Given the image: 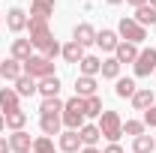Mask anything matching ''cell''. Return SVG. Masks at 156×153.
<instances>
[{"label": "cell", "mask_w": 156, "mask_h": 153, "mask_svg": "<svg viewBox=\"0 0 156 153\" xmlns=\"http://www.w3.org/2000/svg\"><path fill=\"white\" fill-rule=\"evenodd\" d=\"M27 30H30V45L39 48L48 60H54L60 51H63V48H60V42L51 36V30H48V18L30 15V18H27Z\"/></svg>", "instance_id": "cell-1"}, {"label": "cell", "mask_w": 156, "mask_h": 153, "mask_svg": "<svg viewBox=\"0 0 156 153\" xmlns=\"http://www.w3.org/2000/svg\"><path fill=\"white\" fill-rule=\"evenodd\" d=\"M84 99H81V96H72V99H69V102H63V114H60V120H63V126H66V129H81V126H84Z\"/></svg>", "instance_id": "cell-2"}, {"label": "cell", "mask_w": 156, "mask_h": 153, "mask_svg": "<svg viewBox=\"0 0 156 153\" xmlns=\"http://www.w3.org/2000/svg\"><path fill=\"white\" fill-rule=\"evenodd\" d=\"M102 120H99V132H102V138H108L111 144H117V138L123 135V120H120V114L117 111H102Z\"/></svg>", "instance_id": "cell-3"}, {"label": "cell", "mask_w": 156, "mask_h": 153, "mask_svg": "<svg viewBox=\"0 0 156 153\" xmlns=\"http://www.w3.org/2000/svg\"><path fill=\"white\" fill-rule=\"evenodd\" d=\"M24 75H30V78H48V75H54V63L45 57V54H33L30 60H24Z\"/></svg>", "instance_id": "cell-4"}, {"label": "cell", "mask_w": 156, "mask_h": 153, "mask_svg": "<svg viewBox=\"0 0 156 153\" xmlns=\"http://www.w3.org/2000/svg\"><path fill=\"white\" fill-rule=\"evenodd\" d=\"M117 33L123 36V42H132V45H138V42H144V39H147V27H141L135 18H120V24H117Z\"/></svg>", "instance_id": "cell-5"}, {"label": "cell", "mask_w": 156, "mask_h": 153, "mask_svg": "<svg viewBox=\"0 0 156 153\" xmlns=\"http://www.w3.org/2000/svg\"><path fill=\"white\" fill-rule=\"evenodd\" d=\"M150 72H156V48H144V51H138L135 75H150Z\"/></svg>", "instance_id": "cell-6"}, {"label": "cell", "mask_w": 156, "mask_h": 153, "mask_svg": "<svg viewBox=\"0 0 156 153\" xmlns=\"http://www.w3.org/2000/svg\"><path fill=\"white\" fill-rule=\"evenodd\" d=\"M0 75L6 78V81H18L21 75H24V63L15 57H9L6 63H0Z\"/></svg>", "instance_id": "cell-7"}, {"label": "cell", "mask_w": 156, "mask_h": 153, "mask_svg": "<svg viewBox=\"0 0 156 153\" xmlns=\"http://www.w3.org/2000/svg\"><path fill=\"white\" fill-rule=\"evenodd\" d=\"M6 27L12 30V33H21V30H27V15H24V9H9L6 12Z\"/></svg>", "instance_id": "cell-8"}, {"label": "cell", "mask_w": 156, "mask_h": 153, "mask_svg": "<svg viewBox=\"0 0 156 153\" xmlns=\"http://www.w3.org/2000/svg\"><path fill=\"white\" fill-rule=\"evenodd\" d=\"M9 147H12L15 153H30L33 150V141H30V135L24 132V129H18V132L9 135Z\"/></svg>", "instance_id": "cell-9"}, {"label": "cell", "mask_w": 156, "mask_h": 153, "mask_svg": "<svg viewBox=\"0 0 156 153\" xmlns=\"http://www.w3.org/2000/svg\"><path fill=\"white\" fill-rule=\"evenodd\" d=\"M114 60L117 63H135L138 60V48L132 45V42H120L114 48Z\"/></svg>", "instance_id": "cell-10"}, {"label": "cell", "mask_w": 156, "mask_h": 153, "mask_svg": "<svg viewBox=\"0 0 156 153\" xmlns=\"http://www.w3.org/2000/svg\"><path fill=\"white\" fill-rule=\"evenodd\" d=\"M75 96H81V99H90V96H96V78L81 75V78L75 81Z\"/></svg>", "instance_id": "cell-11"}, {"label": "cell", "mask_w": 156, "mask_h": 153, "mask_svg": "<svg viewBox=\"0 0 156 153\" xmlns=\"http://www.w3.org/2000/svg\"><path fill=\"white\" fill-rule=\"evenodd\" d=\"M78 147H81V135L75 129H66V132L60 135V150L63 153H75Z\"/></svg>", "instance_id": "cell-12"}, {"label": "cell", "mask_w": 156, "mask_h": 153, "mask_svg": "<svg viewBox=\"0 0 156 153\" xmlns=\"http://www.w3.org/2000/svg\"><path fill=\"white\" fill-rule=\"evenodd\" d=\"M18 99L21 96L12 90V87H0V108H3V114L6 111H15L18 108Z\"/></svg>", "instance_id": "cell-13"}, {"label": "cell", "mask_w": 156, "mask_h": 153, "mask_svg": "<svg viewBox=\"0 0 156 153\" xmlns=\"http://www.w3.org/2000/svg\"><path fill=\"white\" fill-rule=\"evenodd\" d=\"M60 54L66 57V63H81V60H84V45H78L75 39H72V42H66V45H63V51H60Z\"/></svg>", "instance_id": "cell-14"}, {"label": "cell", "mask_w": 156, "mask_h": 153, "mask_svg": "<svg viewBox=\"0 0 156 153\" xmlns=\"http://www.w3.org/2000/svg\"><path fill=\"white\" fill-rule=\"evenodd\" d=\"M39 93L45 96V99H54V96L60 93V78H57V75L42 78V81H39Z\"/></svg>", "instance_id": "cell-15"}, {"label": "cell", "mask_w": 156, "mask_h": 153, "mask_svg": "<svg viewBox=\"0 0 156 153\" xmlns=\"http://www.w3.org/2000/svg\"><path fill=\"white\" fill-rule=\"evenodd\" d=\"M54 0H33L30 3V15H39V18H51L54 15Z\"/></svg>", "instance_id": "cell-16"}, {"label": "cell", "mask_w": 156, "mask_h": 153, "mask_svg": "<svg viewBox=\"0 0 156 153\" xmlns=\"http://www.w3.org/2000/svg\"><path fill=\"white\" fill-rule=\"evenodd\" d=\"M96 45L102 48V51H114L117 45H120V39H117L114 30H99L96 33Z\"/></svg>", "instance_id": "cell-17"}, {"label": "cell", "mask_w": 156, "mask_h": 153, "mask_svg": "<svg viewBox=\"0 0 156 153\" xmlns=\"http://www.w3.org/2000/svg\"><path fill=\"white\" fill-rule=\"evenodd\" d=\"M72 36H75L78 45H90V42H96V30L90 24H78L75 30H72Z\"/></svg>", "instance_id": "cell-18"}, {"label": "cell", "mask_w": 156, "mask_h": 153, "mask_svg": "<svg viewBox=\"0 0 156 153\" xmlns=\"http://www.w3.org/2000/svg\"><path fill=\"white\" fill-rule=\"evenodd\" d=\"M135 21L141 24V27H153L156 24V9L147 3V6H138L135 9Z\"/></svg>", "instance_id": "cell-19"}, {"label": "cell", "mask_w": 156, "mask_h": 153, "mask_svg": "<svg viewBox=\"0 0 156 153\" xmlns=\"http://www.w3.org/2000/svg\"><path fill=\"white\" fill-rule=\"evenodd\" d=\"M36 90H39V84H36V78H30V75H21L15 81V93L18 96H33Z\"/></svg>", "instance_id": "cell-20"}, {"label": "cell", "mask_w": 156, "mask_h": 153, "mask_svg": "<svg viewBox=\"0 0 156 153\" xmlns=\"http://www.w3.org/2000/svg\"><path fill=\"white\" fill-rule=\"evenodd\" d=\"M30 48H33V45H30V39H15V42H12V57L21 60V63H24V60H30V57H33V54H30Z\"/></svg>", "instance_id": "cell-21"}, {"label": "cell", "mask_w": 156, "mask_h": 153, "mask_svg": "<svg viewBox=\"0 0 156 153\" xmlns=\"http://www.w3.org/2000/svg\"><path fill=\"white\" fill-rule=\"evenodd\" d=\"M6 126L12 129V132H18V129H24V123H27V114L21 111V108H15V111H6Z\"/></svg>", "instance_id": "cell-22"}, {"label": "cell", "mask_w": 156, "mask_h": 153, "mask_svg": "<svg viewBox=\"0 0 156 153\" xmlns=\"http://www.w3.org/2000/svg\"><path fill=\"white\" fill-rule=\"evenodd\" d=\"M102 69V60L93 57V54H84V60H81V75H87V78H93Z\"/></svg>", "instance_id": "cell-23"}, {"label": "cell", "mask_w": 156, "mask_h": 153, "mask_svg": "<svg viewBox=\"0 0 156 153\" xmlns=\"http://www.w3.org/2000/svg\"><path fill=\"white\" fill-rule=\"evenodd\" d=\"M78 135H81V144H87V147H93V144H96L99 138H102L99 126H87V123H84V126L78 129Z\"/></svg>", "instance_id": "cell-24"}, {"label": "cell", "mask_w": 156, "mask_h": 153, "mask_svg": "<svg viewBox=\"0 0 156 153\" xmlns=\"http://www.w3.org/2000/svg\"><path fill=\"white\" fill-rule=\"evenodd\" d=\"M153 150H156V138H150V135H138L132 141V153H153Z\"/></svg>", "instance_id": "cell-25"}, {"label": "cell", "mask_w": 156, "mask_h": 153, "mask_svg": "<svg viewBox=\"0 0 156 153\" xmlns=\"http://www.w3.org/2000/svg\"><path fill=\"white\" fill-rule=\"evenodd\" d=\"M132 105H135V111H147V108L153 105V93H150V90H135Z\"/></svg>", "instance_id": "cell-26"}, {"label": "cell", "mask_w": 156, "mask_h": 153, "mask_svg": "<svg viewBox=\"0 0 156 153\" xmlns=\"http://www.w3.org/2000/svg\"><path fill=\"white\" fill-rule=\"evenodd\" d=\"M60 123H63V120L54 117V114H45L42 120H39V126H42V132H45V135H57L60 132Z\"/></svg>", "instance_id": "cell-27"}, {"label": "cell", "mask_w": 156, "mask_h": 153, "mask_svg": "<svg viewBox=\"0 0 156 153\" xmlns=\"http://www.w3.org/2000/svg\"><path fill=\"white\" fill-rule=\"evenodd\" d=\"M117 96H120V99H126V96H129V99H132V96H135V81H132V78H117Z\"/></svg>", "instance_id": "cell-28"}, {"label": "cell", "mask_w": 156, "mask_h": 153, "mask_svg": "<svg viewBox=\"0 0 156 153\" xmlns=\"http://www.w3.org/2000/svg\"><path fill=\"white\" fill-rule=\"evenodd\" d=\"M99 72H102V78H120V63H117L114 57H108V60H102V69H99Z\"/></svg>", "instance_id": "cell-29"}, {"label": "cell", "mask_w": 156, "mask_h": 153, "mask_svg": "<svg viewBox=\"0 0 156 153\" xmlns=\"http://www.w3.org/2000/svg\"><path fill=\"white\" fill-rule=\"evenodd\" d=\"M39 111H42V117H45V114H54V117H60V111H63V102H60L57 96H54V99H45Z\"/></svg>", "instance_id": "cell-30"}, {"label": "cell", "mask_w": 156, "mask_h": 153, "mask_svg": "<svg viewBox=\"0 0 156 153\" xmlns=\"http://www.w3.org/2000/svg\"><path fill=\"white\" fill-rule=\"evenodd\" d=\"M84 114H87V117H99V114H102V99H99V96L84 99Z\"/></svg>", "instance_id": "cell-31"}, {"label": "cell", "mask_w": 156, "mask_h": 153, "mask_svg": "<svg viewBox=\"0 0 156 153\" xmlns=\"http://www.w3.org/2000/svg\"><path fill=\"white\" fill-rule=\"evenodd\" d=\"M33 153H54V141L48 138V135H42L33 141Z\"/></svg>", "instance_id": "cell-32"}, {"label": "cell", "mask_w": 156, "mask_h": 153, "mask_svg": "<svg viewBox=\"0 0 156 153\" xmlns=\"http://www.w3.org/2000/svg\"><path fill=\"white\" fill-rule=\"evenodd\" d=\"M123 132H129V135H144V123H141V120H126V123H123Z\"/></svg>", "instance_id": "cell-33"}, {"label": "cell", "mask_w": 156, "mask_h": 153, "mask_svg": "<svg viewBox=\"0 0 156 153\" xmlns=\"http://www.w3.org/2000/svg\"><path fill=\"white\" fill-rule=\"evenodd\" d=\"M144 123H147V126H156V105H150V108L144 111Z\"/></svg>", "instance_id": "cell-34"}, {"label": "cell", "mask_w": 156, "mask_h": 153, "mask_svg": "<svg viewBox=\"0 0 156 153\" xmlns=\"http://www.w3.org/2000/svg\"><path fill=\"white\" fill-rule=\"evenodd\" d=\"M0 153H12V147H9V141H6V138H0Z\"/></svg>", "instance_id": "cell-35"}, {"label": "cell", "mask_w": 156, "mask_h": 153, "mask_svg": "<svg viewBox=\"0 0 156 153\" xmlns=\"http://www.w3.org/2000/svg\"><path fill=\"white\" fill-rule=\"evenodd\" d=\"M105 153H123V147H120V144H108V147H105Z\"/></svg>", "instance_id": "cell-36"}, {"label": "cell", "mask_w": 156, "mask_h": 153, "mask_svg": "<svg viewBox=\"0 0 156 153\" xmlns=\"http://www.w3.org/2000/svg\"><path fill=\"white\" fill-rule=\"evenodd\" d=\"M126 3H132L135 9H138V6H147V0H126Z\"/></svg>", "instance_id": "cell-37"}, {"label": "cell", "mask_w": 156, "mask_h": 153, "mask_svg": "<svg viewBox=\"0 0 156 153\" xmlns=\"http://www.w3.org/2000/svg\"><path fill=\"white\" fill-rule=\"evenodd\" d=\"M3 129H6V117L0 114V132H3Z\"/></svg>", "instance_id": "cell-38"}, {"label": "cell", "mask_w": 156, "mask_h": 153, "mask_svg": "<svg viewBox=\"0 0 156 153\" xmlns=\"http://www.w3.org/2000/svg\"><path fill=\"white\" fill-rule=\"evenodd\" d=\"M81 153H99V150H96V147H84Z\"/></svg>", "instance_id": "cell-39"}, {"label": "cell", "mask_w": 156, "mask_h": 153, "mask_svg": "<svg viewBox=\"0 0 156 153\" xmlns=\"http://www.w3.org/2000/svg\"><path fill=\"white\" fill-rule=\"evenodd\" d=\"M105 3H111V6H117V3H123V0H105Z\"/></svg>", "instance_id": "cell-40"}, {"label": "cell", "mask_w": 156, "mask_h": 153, "mask_svg": "<svg viewBox=\"0 0 156 153\" xmlns=\"http://www.w3.org/2000/svg\"><path fill=\"white\" fill-rule=\"evenodd\" d=\"M150 6H153V9H156V0H150Z\"/></svg>", "instance_id": "cell-41"}, {"label": "cell", "mask_w": 156, "mask_h": 153, "mask_svg": "<svg viewBox=\"0 0 156 153\" xmlns=\"http://www.w3.org/2000/svg\"><path fill=\"white\" fill-rule=\"evenodd\" d=\"M0 21H3V18H0Z\"/></svg>", "instance_id": "cell-42"}]
</instances>
